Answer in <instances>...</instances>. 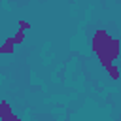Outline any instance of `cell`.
<instances>
[{
	"label": "cell",
	"instance_id": "obj_1",
	"mask_svg": "<svg viewBox=\"0 0 121 121\" xmlns=\"http://www.w3.org/2000/svg\"><path fill=\"white\" fill-rule=\"evenodd\" d=\"M91 49H93V53L98 57L100 66H102V68H108V66L113 64V60L119 57L121 40L112 38L106 30H96V32L93 34V40H91Z\"/></svg>",
	"mask_w": 121,
	"mask_h": 121
},
{
	"label": "cell",
	"instance_id": "obj_2",
	"mask_svg": "<svg viewBox=\"0 0 121 121\" xmlns=\"http://www.w3.org/2000/svg\"><path fill=\"white\" fill-rule=\"evenodd\" d=\"M15 115H13V110L9 106V102L2 100L0 102V121H11Z\"/></svg>",
	"mask_w": 121,
	"mask_h": 121
},
{
	"label": "cell",
	"instance_id": "obj_3",
	"mask_svg": "<svg viewBox=\"0 0 121 121\" xmlns=\"http://www.w3.org/2000/svg\"><path fill=\"white\" fill-rule=\"evenodd\" d=\"M0 53L2 55H13L15 53V40H13V36L6 38V42L0 45Z\"/></svg>",
	"mask_w": 121,
	"mask_h": 121
},
{
	"label": "cell",
	"instance_id": "obj_4",
	"mask_svg": "<svg viewBox=\"0 0 121 121\" xmlns=\"http://www.w3.org/2000/svg\"><path fill=\"white\" fill-rule=\"evenodd\" d=\"M106 72L110 74V78H112L113 81H117V79H119V76H121V72H119V66H117V64H110V66L106 68Z\"/></svg>",
	"mask_w": 121,
	"mask_h": 121
},
{
	"label": "cell",
	"instance_id": "obj_5",
	"mask_svg": "<svg viewBox=\"0 0 121 121\" xmlns=\"http://www.w3.org/2000/svg\"><path fill=\"white\" fill-rule=\"evenodd\" d=\"M13 40H15V45H21V43L25 42V30H21V28H19V30L15 32Z\"/></svg>",
	"mask_w": 121,
	"mask_h": 121
},
{
	"label": "cell",
	"instance_id": "obj_6",
	"mask_svg": "<svg viewBox=\"0 0 121 121\" xmlns=\"http://www.w3.org/2000/svg\"><path fill=\"white\" fill-rule=\"evenodd\" d=\"M17 25H19V28H21V30H28V28H30V23H28V21H25V19H19V21H17Z\"/></svg>",
	"mask_w": 121,
	"mask_h": 121
},
{
	"label": "cell",
	"instance_id": "obj_7",
	"mask_svg": "<svg viewBox=\"0 0 121 121\" xmlns=\"http://www.w3.org/2000/svg\"><path fill=\"white\" fill-rule=\"evenodd\" d=\"M11 121H23V119H21V117H17V115H15V117H13V119H11Z\"/></svg>",
	"mask_w": 121,
	"mask_h": 121
}]
</instances>
